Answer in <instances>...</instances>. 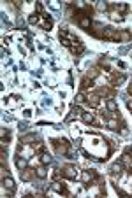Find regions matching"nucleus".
<instances>
[{"instance_id": "obj_1", "label": "nucleus", "mask_w": 132, "mask_h": 198, "mask_svg": "<svg viewBox=\"0 0 132 198\" xmlns=\"http://www.w3.org/2000/svg\"><path fill=\"white\" fill-rule=\"evenodd\" d=\"M62 175L65 177V179L76 181V179H78V175H79V172H78V166H74V165H67V166H64Z\"/></svg>"}, {"instance_id": "obj_2", "label": "nucleus", "mask_w": 132, "mask_h": 198, "mask_svg": "<svg viewBox=\"0 0 132 198\" xmlns=\"http://www.w3.org/2000/svg\"><path fill=\"white\" fill-rule=\"evenodd\" d=\"M121 172H123V163H121V161H116V163L111 165V175H113V177H116V175L120 177Z\"/></svg>"}, {"instance_id": "obj_3", "label": "nucleus", "mask_w": 132, "mask_h": 198, "mask_svg": "<svg viewBox=\"0 0 132 198\" xmlns=\"http://www.w3.org/2000/svg\"><path fill=\"white\" fill-rule=\"evenodd\" d=\"M115 40H121V42H129V40H130V32H127V30H121V32H116V35H115Z\"/></svg>"}, {"instance_id": "obj_4", "label": "nucleus", "mask_w": 132, "mask_h": 198, "mask_svg": "<svg viewBox=\"0 0 132 198\" xmlns=\"http://www.w3.org/2000/svg\"><path fill=\"white\" fill-rule=\"evenodd\" d=\"M16 166L19 170H25L27 166H28V160L25 158V156H21V154H18L16 156Z\"/></svg>"}, {"instance_id": "obj_5", "label": "nucleus", "mask_w": 132, "mask_h": 198, "mask_svg": "<svg viewBox=\"0 0 132 198\" xmlns=\"http://www.w3.org/2000/svg\"><path fill=\"white\" fill-rule=\"evenodd\" d=\"M2 186L5 187V189H14V179L13 177H9V175H5V177H2Z\"/></svg>"}, {"instance_id": "obj_6", "label": "nucleus", "mask_w": 132, "mask_h": 198, "mask_svg": "<svg viewBox=\"0 0 132 198\" xmlns=\"http://www.w3.org/2000/svg\"><path fill=\"white\" fill-rule=\"evenodd\" d=\"M115 35H116V30H115V28H111V26L104 28V32H102V37H104V39H107V40H115Z\"/></svg>"}, {"instance_id": "obj_7", "label": "nucleus", "mask_w": 132, "mask_h": 198, "mask_svg": "<svg viewBox=\"0 0 132 198\" xmlns=\"http://www.w3.org/2000/svg\"><path fill=\"white\" fill-rule=\"evenodd\" d=\"M81 181H83L85 184L92 182L94 181V172L92 170H83V172H81Z\"/></svg>"}, {"instance_id": "obj_8", "label": "nucleus", "mask_w": 132, "mask_h": 198, "mask_svg": "<svg viewBox=\"0 0 132 198\" xmlns=\"http://www.w3.org/2000/svg\"><path fill=\"white\" fill-rule=\"evenodd\" d=\"M51 189H53V191H56V193H65V186H64L62 182L55 181V182L51 184Z\"/></svg>"}, {"instance_id": "obj_9", "label": "nucleus", "mask_w": 132, "mask_h": 198, "mask_svg": "<svg viewBox=\"0 0 132 198\" xmlns=\"http://www.w3.org/2000/svg\"><path fill=\"white\" fill-rule=\"evenodd\" d=\"M35 175L39 177V179H46V177H48V170L44 168V166H37V168H35Z\"/></svg>"}, {"instance_id": "obj_10", "label": "nucleus", "mask_w": 132, "mask_h": 198, "mask_svg": "<svg viewBox=\"0 0 132 198\" xmlns=\"http://www.w3.org/2000/svg\"><path fill=\"white\" fill-rule=\"evenodd\" d=\"M70 49H72V53H74V55H79V53H83V49H85V47H83V44H81L79 40H78L76 44L70 46Z\"/></svg>"}, {"instance_id": "obj_11", "label": "nucleus", "mask_w": 132, "mask_h": 198, "mask_svg": "<svg viewBox=\"0 0 132 198\" xmlns=\"http://www.w3.org/2000/svg\"><path fill=\"white\" fill-rule=\"evenodd\" d=\"M106 107H107V111H109V112H116V109H118V103H116L115 100H111V98H109V100L106 102Z\"/></svg>"}, {"instance_id": "obj_12", "label": "nucleus", "mask_w": 132, "mask_h": 198, "mask_svg": "<svg viewBox=\"0 0 132 198\" xmlns=\"http://www.w3.org/2000/svg\"><path fill=\"white\" fill-rule=\"evenodd\" d=\"M32 174H35V172H34V170L25 168V170L21 172V179H23V181H30V179H32Z\"/></svg>"}, {"instance_id": "obj_13", "label": "nucleus", "mask_w": 132, "mask_h": 198, "mask_svg": "<svg viewBox=\"0 0 132 198\" xmlns=\"http://www.w3.org/2000/svg\"><path fill=\"white\" fill-rule=\"evenodd\" d=\"M81 119H83L85 123H94V114L92 112H83L81 114Z\"/></svg>"}, {"instance_id": "obj_14", "label": "nucleus", "mask_w": 132, "mask_h": 198, "mask_svg": "<svg viewBox=\"0 0 132 198\" xmlns=\"http://www.w3.org/2000/svg\"><path fill=\"white\" fill-rule=\"evenodd\" d=\"M86 100H88L90 103H92L94 107H97V105H99V100H100V98H99V95H90Z\"/></svg>"}, {"instance_id": "obj_15", "label": "nucleus", "mask_w": 132, "mask_h": 198, "mask_svg": "<svg viewBox=\"0 0 132 198\" xmlns=\"http://www.w3.org/2000/svg\"><path fill=\"white\" fill-rule=\"evenodd\" d=\"M111 19H113V21H121V19H123V16H121L116 9L115 11H111Z\"/></svg>"}, {"instance_id": "obj_16", "label": "nucleus", "mask_w": 132, "mask_h": 198, "mask_svg": "<svg viewBox=\"0 0 132 198\" xmlns=\"http://www.w3.org/2000/svg\"><path fill=\"white\" fill-rule=\"evenodd\" d=\"M40 163H42V165H48V163H51V156H49L48 153L40 154Z\"/></svg>"}, {"instance_id": "obj_17", "label": "nucleus", "mask_w": 132, "mask_h": 198, "mask_svg": "<svg viewBox=\"0 0 132 198\" xmlns=\"http://www.w3.org/2000/svg\"><path fill=\"white\" fill-rule=\"evenodd\" d=\"M97 9H99L100 12H104V11H107L109 7H107V4H106V2H102V0H99V2H97Z\"/></svg>"}, {"instance_id": "obj_18", "label": "nucleus", "mask_w": 132, "mask_h": 198, "mask_svg": "<svg viewBox=\"0 0 132 198\" xmlns=\"http://www.w3.org/2000/svg\"><path fill=\"white\" fill-rule=\"evenodd\" d=\"M83 102H86V97H85V93L81 91V93H78V95H76V103L79 105V103H83Z\"/></svg>"}, {"instance_id": "obj_19", "label": "nucleus", "mask_w": 132, "mask_h": 198, "mask_svg": "<svg viewBox=\"0 0 132 198\" xmlns=\"http://www.w3.org/2000/svg\"><path fill=\"white\" fill-rule=\"evenodd\" d=\"M28 23H30V25H37V23H39V16H37V14H30V16H28Z\"/></svg>"}, {"instance_id": "obj_20", "label": "nucleus", "mask_w": 132, "mask_h": 198, "mask_svg": "<svg viewBox=\"0 0 132 198\" xmlns=\"http://www.w3.org/2000/svg\"><path fill=\"white\" fill-rule=\"evenodd\" d=\"M90 86H92V79L88 81V77H86V79L81 81V88H83V89H86V88H90Z\"/></svg>"}, {"instance_id": "obj_21", "label": "nucleus", "mask_w": 132, "mask_h": 198, "mask_svg": "<svg viewBox=\"0 0 132 198\" xmlns=\"http://www.w3.org/2000/svg\"><path fill=\"white\" fill-rule=\"evenodd\" d=\"M115 9H116V11H118V12H125V11H127V9H129V7H127L125 4H116V5H115Z\"/></svg>"}, {"instance_id": "obj_22", "label": "nucleus", "mask_w": 132, "mask_h": 198, "mask_svg": "<svg viewBox=\"0 0 132 198\" xmlns=\"http://www.w3.org/2000/svg\"><path fill=\"white\" fill-rule=\"evenodd\" d=\"M107 126H109L111 130H116V128H118V121H115V119H109V121H107Z\"/></svg>"}, {"instance_id": "obj_23", "label": "nucleus", "mask_w": 132, "mask_h": 198, "mask_svg": "<svg viewBox=\"0 0 132 198\" xmlns=\"http://www.w3.org/2000/svg\"><path fill=\"white\" fill-rule=\"evenodd\" d=\"M32 140H34V135H27V137H23V139H21V142H23V144H32Z\"/></svg>"}, {"instance_id": "obj_24", "label": "nucleus", "mask_w": 132, "mask_h": 198, "mask_svg": "<svg viewBox=\"0 0 132 198\" xmlns=\"http://www.w3.org/2000/svg\"><path fill=\"white\" fill-rule=\"evenodd\" d=\"M92 28H95V32H100V30H104V25L102 23H92Z\"/></svg>"}, {"instance_id": "obj_25", "label": "nucleus", "mask_w": 132, "mask_h": 198, "mask_svg": "<svg viewBox=\"0 0 132 198\" xmlns=\"http://www.w3.org/2000/svg\"><path fill=\"white\" fill-rule=\"evenodd\" d=\"M40 25H42V28H44V30H49V28H51V21H49V19H48V21H42Z\"/></svg>"}, {"instance_id": "obj_26", "label": "nucleus", "mask_w": 132, "mask_h": 198, "mask_svg": "<svg viewBox=\"0 0 132 198\" xmlns=\"http://www.w3.org/2000/svg\"><path fill=\"white\" fill-rule=\"evenodd\" d=\"M90 79H95L97 77V70H88V74H86Z\"/></svg>"}, {"instance_id": "obj_27", "label": "nucleus", "mask_w": 132, "mask_h": 198, "mask_svg": "<svg viewBox=\"0 0 132 198\" xmlns=\"http://www.w3.org/2000/svg\"><path fill=\"white\" fill-rule=\"evenodd\" d=\"M35 9H37V12H42V4H35Z\"/></svg>"}, {"instance_id": "obj_28", "label": "nucleus", "mask_w": 132, "mask_h": 198, "mask_svg": "<svg viewBox=\"0 0 132 198\" xmlns=\"http://www.w3.org/2000/svg\"><path fill=\"white\" fill-rule=\"evenodd\" d=\"M72 135H74V137H78V135H79V130H76V128H72Z\"/></svg>"}, {"instance_id": "obj_29", "label": "nucleus", "mask_w": 132, "mask_h": 198, "mask_svg": "<svg viewBox=\"0 0 132 198\" xmlns=\"http://www.w3.org/2000/svg\"><path fill=\"white\" fill-rule=\"evenodd\" d=\"M51 7H53V9H60V5H58L56 2H51Z\"/></svg>"}, {"instance_id": "obj_30", "label": "nucleus", "mask_w": 132, "mask_h": 198, "mask_svg": "<svg viewBox=\"0 0 132 198\" xmlns=\"http://www.w3.org/2000/svg\"><path fill=\"white\" fill-rule=\"evenodd\" d=\"M129 93H130V95H132V84L129 86Z\"/></svg>"}]
</instances>
